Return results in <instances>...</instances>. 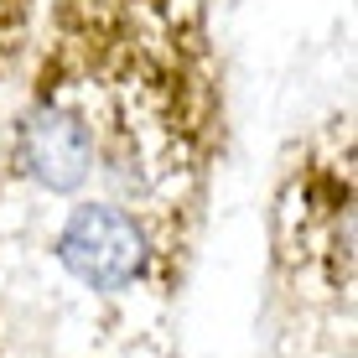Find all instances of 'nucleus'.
Returning <instances> with one entry per match:
<instances>
[{"instance_id":"obj_4","label":"nucleus","mask_w":358,"mask_h":358,"mask_svg":"<svg viewBox=\"0 0 358 358\" xmlns=\"http://www.w3.org/2000/svg\"><path fill=\"white\" fill-rule=\"evenodd\" d=\"M36 21H42V0H0V130H6L21 83H27Z\"/></svg>"},{"instance_id":"obj_1","label":"nucleus","mask_w":358,"mask_h":358,"mask_svg":"<svg viewBox=\"0 0 358 358\" xmlns=\"http://www.w3.org/2000/svg\"><path fill=\"white\" fill-rule=\"evenodd\" d=\"M224 141L208 0H52L0 130V166L42 197L99 187L192 255Z\"/></svg>"},{"instance_id":"obj_2","label":"nucleus","mask_w":358,"mask_h":358,"mask_svg":"<svg viewBox=\"0 0 358 358\" xmlns=\"http://www.w3.org/2000/svg\"><path fill=\"white\" fill-rule=\"evenodd\" d=\"M275 250L301 286L348 296L353 286V125L327 120L306 141L275 197Z\"/></svg>"},{"instance_id":"obj_3","label":"nucleus","mask_w":358,"mask_h":358,"mask_svg":"<svg viewBox=\"0 0 358 358\" xmlns=\"http://www.w3.org/2000/svg\"><path fill=\"white\" fill-rule=\"evenodd\" d=\"M52 260L94 296H130L141 286H156V291L182 286V270L192 255L182 244H171L135 208L83 192L73 197L63 224L52 229Z\"/></svg>"}]
</instances>
